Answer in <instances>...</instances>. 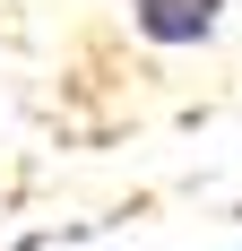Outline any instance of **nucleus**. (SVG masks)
Segmentation results:
<instances>
[{"mask_svg":"<svg viewBox=\"0 0 242 251\" xmlns=\"http://www.w3.org/2000/svg\"><path fill=\"white\" fill-rule=\"evenodd\" d=\"M225 9H234V0H130V26H139L147 44L182 52V44H208L225 26Z\"/></svg>","mask_w":242,"mask_h":251,"instance_id":"f257e3e1","label":"nucleus"}]
</instances>
